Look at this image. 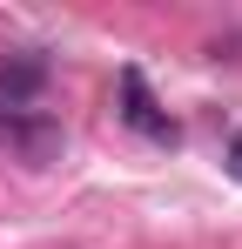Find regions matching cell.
<instances>
[{
    "label": "cell",
    "instance_id": "6da1fadb",
    "mask_svg": "<svg viewBox=\"0 0 242 249\" xmlns=\"http://www.w3.org/2000/svg\"><path fill=\"white\" fill-rule=\"evenodd\" d=\"M0 142L14 155H27V162H47V155H61V122L40 115V108H7L0 115Z\"/></svg>",
    "mask_w": 242,
    "mask_h": 249
},
{
    "label": "cell",
    "instance_id": "7a4b0ae2",
    "mask_svg": "<svg viewBox=\"0 0 242 249\" xmlns=\"http://www.w3.org/2000/svg\"><path fill=\"white\" fill-rule=\"evenodd\" d=\"M121 122L141 128L148 142H175V122L155 108V94H148V81H141V68H121Z\"/></svg>",
    "mask_w": 242,
    "mask_h": 249
},
{
    "label": "cell",
    "instance_id": "3957f363",
    "mask_svg": "<svg viewBox=\"0 0 242 249\" xmlns=\"http://www.w3.org/2000/svg\"><path fill=\"white\" fill-rule=\"evenodd\" d=\"M229 175H236V182H242V135H236V142H229Z\"/></svg>",
    "mask_w": 242,
    "mask_h": 249
}]
</instances>
